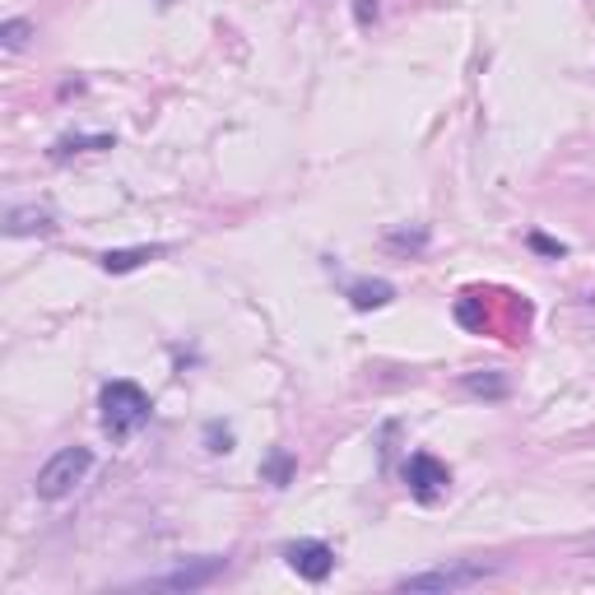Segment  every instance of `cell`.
Returning <instances> with one entry per match:
<instances>
[{
    "mask_svg": "<svg viewBox=\"0 0 595 595\" xmlns=\"http://www.w3.org/2000/svg\"><path fill=\"white\" fill-rule=\"evenodd\" d=\"M98 410H103V433L113 437V443H126V437H136V433L149 424V414H153L149 395H145L136 382H126V378H117V382L103 386Z\"/></svg>",
    "mask_w": 595,
    "mask_h": 595,
    "instance_id": "cell-1",
    "label": "cell"
},
{
    "mask_svg": "<svg viewBox=\"0 0 595 595\" xmlns=\"http://www.w3.org/2000/svg\"><path fill=\"white\" fill-rule=\"evenodd\" d=\"M163 6H172V0H163Z\"/></svg>",
    "mask_w": 595,
    "mask_h": 595,
    "instance_id": "cell-15",
    "label": "cell"
},
{
    "mask_svg": "<svg viewBox=\"0 0 595 595\" xmlns=\"http://www.w3.org/2000/svg\"><path fill=\"white\" fill-rule=\"evenodd\" d=\"M229 567V559H191V563H182V567H172V572H163V577H149L145 582V591H201V586H210L219 572Z\"/></svg>",
    "mask_w": 595,
    "mask_h": 595,
    "instance_id": "cell-5",
    "label": "cell"
},
{
    "mask_svg": "<svg viewBox=\"0 0 595 595\" xmlns=\"http://www.w3.org/2000/svg\"><path fill=\"white\" fill-rule=\"evenodd\" d=\"M405 484H410V493H414L418 502H437V498L451 489V470H447L437 456L414 451V456L405 460Z\"/></svg>",
    "mask_w": 595,
    "mask_h": 595,
    "instance_id": "cell-4",
    "label": "cell"
},
{
    "mask_svg": "<svg viewBox=\"0 0 595 595\" xmlns=\"http://www.w3.org/2000/svg\"><path fill=\"white\" fill-rule=\"evenodd\" d=\"M33 33H38L33 19H6V24H0V47H6V52H24Z\"/></svg>",
    "mask_w": 595,
    "mask_h": 595,
    "instance_id": "cell-11",
    "label": "cell"
},
{
    "mask_svg": "<svg viewBox=\"0 0 595 595\" xmlns=\"http://www.w3.org/2000/svg\"><path fill=\"white\" fill-rule=\"evenodd\" d=\"M368 19H378V0H359V24H368Z\"/></svg>",
    "mask_w": 595,
    "mask_h": 595,
    "instance_id": "cell-13",
    "label": "cell"
},
{
    "mask_svg": "<svg viewBox=\"0 0 595 595\" xmlns=\"http://www.w3.org/2000/svg\"><path fill=\"white\" fill-rule=\"evenodd\" d=\"M94 470V451L89 447H61L47 466L38 470V479H33V493L42 498V502H61V498H71L79 484H84V475Z\"/></svg>",
    "mask_w": 595,
    "mask_h": 595,
    "instance_id": "cell-3",
    "label": "cell"
},
{
    "mask_svg": "<svg viewBox=\"0 0 595 595\" xmlns=\"http://www.w3.org/2000/svg\"><path fill=\"white\" fill-rule=\"evenodd\" d=\"M6 233L10 237H33V233H52V214L42 205H14L6 214Z\"/></svg>",
    "mask_w": 595,
    "mask_h": 595,
    "instance_id": "cell-7",
    "label": "cell"
},
{
    "mask_svg": "<svg viewBox=\"0 0 595 595\" xmlns=\"http://www.w3.org/2000/svg\"><path fill=\"white\" fill-rule=\"evenodd\" d=\"M460 386H466L470 395H484V401H502L507 395V378L502 372H466V378H460Z\"/></svg>",
    "mask_w": 595,
    "mask_h": 595,
    "instance_id": "cell-10",
    "label": "cell"
},
{
    "mask_svg": "<svg viewBox=\"0 0 595 595\" xmlns=\"http://www.w3.org/2000/svg\"><path fill=\"white\" fill-rule=\"evenodd\" d=\"M586 559H595V540H586Z\"/></svg>",
    "mask_w": 595,
    "mask_h": 595,
    "instance_id": "cell-14",
    "label": "cell"
},
{
    "mask_svg": "<svg viewBox=\"0 0 595 595\" xmlns=\"http://www.w3.org/2000/svg\"><path fill=\"white\" fill-rule=\"evenodd\" d=\"M395 298V289L386 279H359V284H349V302L359 307V312H368V307H386Z\"/></svg>",
    "mask_w": 595,
    "mask_h": 595,
    "instance_id": "cell-9",
    "label": "cell"
},
{
    "mask_svg": "<svg viewBox=\"0 0 595 595\" xmlns=\"http://www.w3.org/2000/svg\"><path fill=\"white\" fill-rule=\"evenodd\" d=\"M163 252H168V247H159V242H153V247H121V252H107V256H103V270H107V275H126V270L145 266V261L163 256Z\"/></svg>",
    "mask_w": 595,
    "mask_h": 595,
    "instance_id": "cell-8",
    "label": "cell"
},
{
    "mask_svg": "<svg viewBox=\"0 0 595 595\" xmlns=\"http://www.w3.org/2000/svg\"><path fill=\"white\" fill-rule=\"evenodd\" d=\"M386 242H391V247H410V252H418V247H428V233L424 229H414V233H386Z\"/></svg>",
    "mask_w": 595,
    "mask_h": 595,
    "instance_id": "cell-12",
    "label": "cell"
},
{
    "mask_svg": "<svg viewBox=\"0 0 595 595\" xmlns=\"http://www.w3.org/2000/svg\"><path fill=\"white\" fill-rule=\"evenodd\" d=\"M489 577H498V563L456 559V563H437V567H424V572H410V577L395 582V591H428V595H447V591H470V586H484Z\"/></svg>",
    "mask_w": 595,
    "mask_h": 595,
    "instance_id": "cell-2",
    "label": "cell"
},
{
    "mask_svg": "<svg viewBox=\"0 0 595 595\" xmlns=\"http://www.w3.org/2000/svg\"><path fill=\"white\" fill-rule=\"evenodd\" d=\"M284 559H289V567L302 582H326L330 572H336V549H330L326 540H294L289 549H284Z\"/></svg>",
    "mask_w": 595,
    "mask_h": 595,
    "instance_id": "cell-6",
    "label": "cell"
}]
</instances>
